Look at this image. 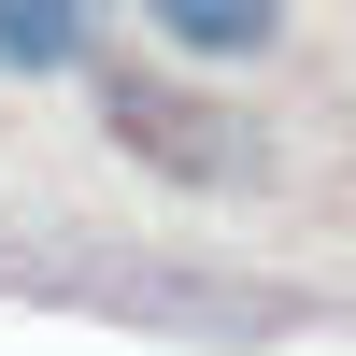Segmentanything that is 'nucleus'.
Returning a JSON list of instances; mask_svg holds the SVG:
<instances>
[{
  "label": "nucleus",
  "mask_w": 356,
  "mask_h": 356,
  "mask_svg": "<svg viewBox=\"0 0 356 356\" xmlns=\"http://www.w3.org/2000/svg\"><path fill=\"white\" fill-rule=\"evenodd\" d=\"M100 72V0H0V86H72Z\"/></svg>",
  "instance_id": "obj_1"
},
{
  "label": "nucleus",
  "mask_w": 356,
  "mask_h": 356,
  "mask_svg": "<svg viewBox=\"0 0 356 356\" xmlns=\"http://www.w3.org/2000/svg\"><path fill=\"white\" fill-rule=\"evenodd\" d=\"M143 29H157L186 72H243V57L285 43V0H143Z\"/></svg>",
  "instance_id": "obj_2"
}]
</instances>
